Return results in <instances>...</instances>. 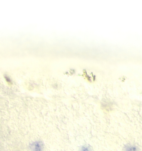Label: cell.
Listing matches in <instances>:
<instances>
[{
	"label": "cell",
	"instance_id": "6da1fadb",
	"mask_svg": "<svg viewBox=\"0 0 142 151\" xmlns=\"http://www.w3.org/2000/svg\"><path fill=\"white\" fill-rule=\"evenodd\" d=\"M43 145L41 142H35L30 145V148L32 151H42Z\"/></svg>",
	"mask_w": 142,
	"mask_h": 151
},
{
	"label": "cell",
	"instance_id": "7a4b0ae2",
	"mask_svg": "<svg viewBox=\"0 0 142 151\" xmlns=\"http://www.w3.org/2000/svg\"><path fill=\"white\" fill-rule=\"evenodd\" d=\"M124 151H138L137 147L132 145H126L124 147Z\"/></svg>",
	"mask_w": 142,
	"mask_h": 151
},
{
	"label": "cell",
	"instance_id": "3957f363",
	"mask_svg": "<svg viewBox=\"0 0 142 151\" xmlns=\"http://www.w3.org/2000/svg\"><path fill=\"white\" fill-rule=\"evenodd\" d=\"M79 151H93L90 147L83 146L81 147Z\"/></svg>",
	"mask_w": 142,
	"mask_h": 151
}]
</instances>
